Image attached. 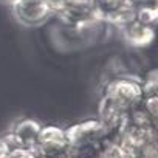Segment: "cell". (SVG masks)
I'll use <instances>...</instances> for the list:
<instances>
[{"label":"cell","mask_w":158,"mask_h":158,"mask_svg":"<svg viewBox=\"0 0 158 158\" xmlns=\"http://www.w3.org/2000/svg\"><path fill=\"white\" fill-rule=\"evenodd\" d=\"M104 93L112 95L126 110L135 109L141 104L143 93V79L130 73L109 79L104 85Z\"/></svg>","instance_id":"obj_1"},{"label":"cell","mask_w":158,"mask_h":158,"mask_svg":"<svg viewBox=\"0 0 158 158\" xmlns=\"http://www.w3.org/2000/svg\"><path fill=\"white\" fill-rule=\"evenodd\" d=\"M39 158H62L68 153L70 144L65 129L57 126H45L40 129L37 143L33 147Z\"/></svg>","instance_id":"obj_2"},{"label":"cell","mask_w":158,"mask_h":158,"mask_svg":"<svg viewBox=\"0 0 158 158\" xmlns=\"http://www.w3.org/2000/svg\"><path fill=\"white\" fill-rule=\"evenodd\" d=\"M70 146H79L87 143H102L109 136V130L99 119H87L65 129Z\"/></svg>","instance_id":"obj_3"},{"label":"cell","mask_w":158,"mask_h":158,"mask_svg":"<svg viewBox=\"0 0 158 158\" xmlns=\"http://www.w3.org/2000/svg\"><path fill=\"white\" fill-rule=\"evenodd\" d=\"M13 11L22 23L30 27L45 22L53 14L48 0H14Z\"/></svg>","instance_id":"obj_4"},{"label":"cell","mask_w":158,"mask_h":158,"mask_svg":"<svg viewBox=\"0 0 158 158\" xmlns=\"http://www.w3.org/2000/svg\"><path fill=\"white\" fill-rule=\"evenodd\" d=\"M129 110H126L112 95L102 93L99 106H98V119L106 126V129L110 132L118 133L126 121V115Z\"/></svg>","instance_id":"obj_5"},{"label":"cell","mask_w":158,"mask_h":158,"mask_svg":"<svg viewBox=\"0 0 158 158\" xmlns=\"http://www.w3.org/2000/svg\"><path fill=\"white\" fill-rule=\"evenodd\" d=\"M65 23L76 27V28H84L87 25L101 22L96 8L93 3L84 5V3H68L62 10L56 13Z\"/></svg>","instance_id":"obj_6"},{"label":"cell","mask_w":158,"mask_h":158,"mask_svg":"<svg viewBox=\"0 0 158 158\" xmlns=\"http://www.w3.org/2000/svg\"><path fill=\"white\" fill-rule=\"evenodd\" d=\"M121 31L123 39L132 47V48H147L149 45H152V42L156 37V28L147 27L139 23L136 19L123 23L118 27Z\"/></svg>","instance_id":"obj_7"},{"label":"cell","mask_w":158,"mask_h":158,"mask_svg":"<svg viewBox=\"0 0 158 158\" xmlns=\"http://www.w3.org/2000/svg\"><path fill=\"white\" fill-rule=\"evenodd\" d=\"M42 126L34 121V119H20L14 129L11 130V136L14 138V141L17 143L19 147H27V149H33L37 143V136H39V132H40Z\"/></svg>","instance_id":"obj_8"},{"label":"cell","mask_w":158,"mask_h":158,"mask_svg":"<svg viewBox=\"0 0 158 158\" xmlns=\"http://www.w3.org/2000/svg\"><path fill=\"white\" fill-rule=\"evenodd\" d=\"M135 19L147 27L156 28L158 27V3H136V16Z\"/></svg>","instance_id":"obj_9"},{"label":"cell","mask_w":158,"mask_h":158,"mask_svg":"<svg viewBox=\"0 0 158 158\" xmlns=\"http://www.w3.org/2000/svg\"><path fill=\"white\" fill-rule=\"evenodd\" d=\"M143 93L144 98L147 96H158V68L152 70L143 79Z\"/></svg>","instance_id":"obj_10"},{"label":"cell","mask_w":158,"mask_h":158,"mask_svg":"<svg viewBox=\"0 0 158 158\" xmlns=\"http://www.w3.org/2000/svg\"><path fill=\"white\" fill-rule=\"evenodd\" d=\"M143 110L150 116L153 123H158V96H147L141 101Z\"/></svg>","instance_id":"obj_11"},{"label":"cell","mask_w":158,"mask_h":158,"mask_svg":"<svg viewBox=\"0 0 158 158\" xmlns=\"http://www.w3.org/2000/svg\"><path fill=\"white\" fill-rule=\"evenodd\" d=\"M10 158H39L34 149H27V147H17L11 152Z\"/></svg>","instance_id":"obj_12"},{"label":"cell","mask_w":158,"mask_h":158,"mask_svg":"<svg viewBox=\"0 0 158 158\" xmlns=\"http://www.w3.org/2000/svg\"><path fill=\"white\" fill-rule=\"evenodd\" d=\"M13 150H14V147H13V144L8 141L6 136L0 138V158H10V155H11Z\"/></svg>","instance_id":"obj_13"},{"label":"cell","mask_w":158,"mask_h":158,"mask_svg":"<svg viewBox=\"0 0 158 158\" xmlns=\"http://www.w3.org/2000/svg\"><path fill=\"white\" fill-rule=\"evenodd\" d=\"M65 3H84V5H89V3H93V0H65Z\"/></svg>","instance_id":"obj_14"},{"label":"cell","mask_w":158,"mask_h":158,"mask_svg":"<svg viewBox=\"0 0 158 158\" xmlns=\"http://www.w3.org/2000/svg\"><path fill=\"white\" fill-rule=\"evenodd\" d=\"M139 2H144V3H158V0H139Z\"/></svg>","instance_id":"obj_15"},{"label":"cell","mask_w":158,"mask_h":158,"mask_svg":"<svg viewBox=\"0 0 158 158\" xmlns=\"http://www.w3.org/2000/svg\"><path fill=\"white\" fill-rule=\"evenodd\" d=\"M132 2H136V3H138V2H139V0H132Z\"/></svg>","instance_id":"obj_16"},{"label":"cell","mask_w":158,"mask_h":158,"mask_svg":"<svg viewBox=\"0 0 158 158\" xmlns=\"http://www.w3.org/2000/svg\"><path fill=\"white\" fill-rule=\"evenodd\" d=\"M11 2H14V0H11Z\"/></svg>","instance_id":"obj_17"}]
</instances>
